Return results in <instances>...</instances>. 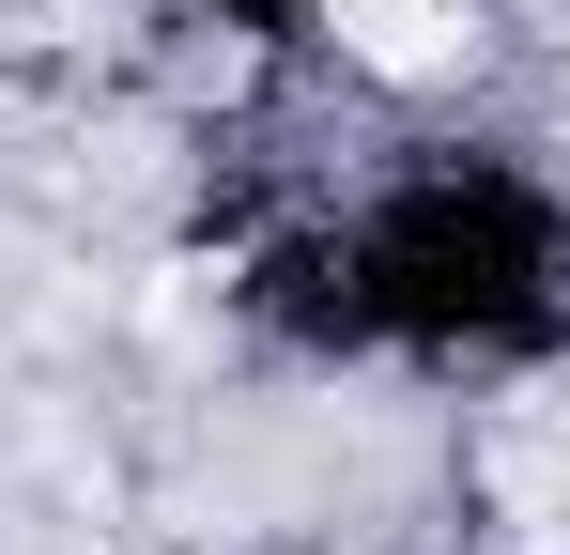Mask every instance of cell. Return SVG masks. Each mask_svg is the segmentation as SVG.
Listing matches in <instances>:
<instances>
[{"label": "cell", "instance_id": "1", "mask_svg": "<svg viewBox=\"0 0 570 555\" xmlns=\"http://www.w3.org/2000/svg\"><path fill=\"white\" fill-rule=\"evenodd\" d=\"M324 16L371 78H448V47H463V0H324Z\"/></svg>", "mask_w": 570, "mask_h": 555}]
</instances>
